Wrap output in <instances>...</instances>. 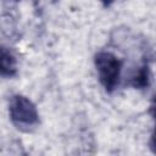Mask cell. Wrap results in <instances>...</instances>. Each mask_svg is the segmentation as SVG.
<instances>
[{
  "label": "cell",
  "instance_id": "6da1fadb",
  "mask_svg": "<svg viewBox=\"0 0 156 156\" xmlns=\"http://www.w3.org/2000/svg\"><path fill=\"white\" fill-rule=\"evenodd\" d=\"M11 122L21 130L29 132L39 124V115L35 105L23 95H13L9 102Z\"/></svg>",
  "mask_w": 156,
  "mask_h": 156
},
{
  "label": "cell",
  "instance_id": "7a4b0ae2",
  "mask_svg": "<svg viewBox=\"0 0 156 156\" xmlns=\"http://www.w3.org/2000/svg\"><path fill=\"white\" fill-rule=\"evenodd\" d=\"M99 79L106 91L111 93L116 89L121 77L122 62L121 60L108 51H100L94 58Z\"/></svg>",
  "mask_w": 156,
  "mask_h": 156
},
{
  "label": "cell",
  "instance_id": "3957f363",
  "mask_svg": "<svg viewBox=\"0 0 156 156\" xmlns=\"http://www.w3.org/2000/svg\"><path fill=\"white\" fill-rule=\"evenodd\" d=\"M17 73V61L13 54L5 46L0 45V76L11 78Z\"/></svg>",
  "mask_w": 156,
  "mask_h": 156
},
{
  "label": "cell",
  "instance_id": "277c9868",
  "mask_svg": "<svg viewBox=\"0 0 156 156\" xmlns=\"http://www.w3.org/2000/svg\"><path fill=\"white\" fill-rule=\"evenodd\" d=\"M149 78H150L149 66L146 63H144L132 74L130 85L135 89H144L149 85Z\"/></svg>",
  "mask_w": 156,
  "mask_h": 156
},
{
  "label": "cell",
  "instance_id": "5b68a950",
  "mask_svg": "<svg viewBox=\"0 0 156 156\" xmlns=\"http://www.w3.org/2000/svg\"><path fill=\"white\" fill-rule=\"evenodd\" d=\"M100 1H101V2H102L105 6H108V5H110V4H111L113 0H100Z\"/></svg>",
  "mask_w": 156,
  "mask_h": 156
},
{
  "label": "cell",
  "instance_id": "8992f818",
  "mask_svg": "<svg viewBox=\"0 0 156 156\" xmlns=\"http://www.w3.org/2000/svg\"><path fill=\"white\" fill-rule=\"evenodd\" d=\"M13 1H18V0H13Z\"/></svg>",
  "mask_w": 156,
  "mask_h": 156
}]
</instances>
